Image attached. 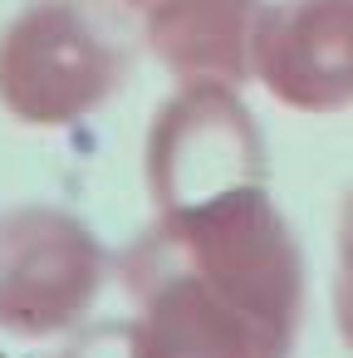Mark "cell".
Wrapping results in <instances>:
<instances>
[{
    "instance_id": "cell-7",
    "label": "cell",
    "mask_w": 353,
    "mask_h": 358,
    "mask_svg": "<svg viewBox=\"0 0 353 358\" xmlns=\"http://www.w3.org/2000/svg\"><path fill=\"white\" fill-rule=\"evenodd\" d=\"M138 6H147V0H138Z\"/></svg>"
},
{
    "instance_id": "cell-6",
    "label": "cell",
    "mask_w": 353,
    "mask_h": 358,
    "mask_svg": "<svg viewBox=\"0 0 353 358\" xmlns=\"http://www.w3.org/2000/svg\"><path fill=\"white\" fill-rule=\"evenodd\" d=\"M338 324L343 338L353 343V196L343 201V221H338Z\"/></svg>"
},
{
    "instance_id": "cell-2",
    "label": "cell",
    "mask_w": 353,
    "mask_h": 358,
    "mask_svg": "<svg viewBox=\"0 0 353 358\" xmlns=\"http://www.w3.org/2000/svg\"><path fill=\"white\" fill-rule=\"evenodd\" d=\"M108 255L99 236L59 206H15L0 216V324L15 334H59L99 294Z\"/></svg>"
},
{
    "instance_id": "cell-1",
    "label": "cell",
    "mask_w": 353,
    "mask_h": 358,
    "mask_svg": "<svg viewBox=\"0 0 353 358\" xmlns=\"http://www.w3.org/2000/svg\"><path fill=\"white\" fill-rule=\"evenodd\" d=\"M128 74L123 45L79 0H35L0 30V108L30 128H69Z\"/></svg>"
},
{
    "instance_id": "cell-4",
    "label": "cell",
    "mask_w": 353,
    "mask_h": 358,
    "mask_svg": "<svg viewBox=\"0 0 353 358\" xmlns=\"http://www.w3.org/2000/svg\"><path fill=\"white\" fill-rule=\"evenodd\" d=\"M255 79L299 113L353 103V0H275L255 30Z\"/></svg>"
},
{
    "instance_id": "cell-3",
    "label": "cell",
    "mask_w": 353,
    "mask_h": 358,
    "mask_svg": "<svg viewBox=\"0 0 353 358\" xmlns=\"http://www.w3.org/2000/svg\"><path fill=\"white\" fill-rule=\"evenodd\" d=\"M265 177V148L231 84H182L147 133V192L157 211Z\"/></svg>"
},
{
    "instance_id": "cell-5",
    "label": "cell",
    "mask_w": 353,
    "mask_h": 358,
    "mask_svg": "<svg viewBox=\"0 0 353 358\" xmlns=\"http://www.w3.org/2000/svg\"><path fill=\"white\" fill-rule=\"evenodd\" d=\"M265 0H147L143 35L182 84L255 79V30Z\"/></svg>"
}]
</instances>
